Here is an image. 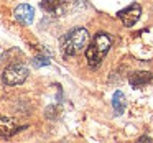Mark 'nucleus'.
<instances>
[{"instance_id":"nucleus-5","label":"nucleus","mask_w":153,"mask_h":143,"mask_svg":"<svg viewBox=\"0 0 153 143\" xmlns=\"http://www.w3.org/2000/svg\"><path fill=\"white\" fill-rule=\"evenodd\" d=\"M140 15H142V7L138 4H132L130 7L119 12V18L125 27H133L140 20Z\"/></svg>"},{"instance_id":"nucleus-7","label":"nucleus","mask_w":153,"mask_h":143,"mask_svg":"<svg viewBox=\"0 0 153 143\" xmlns=\"http://www.w3.org/2000/svg\"><path fill=\"white\" fill-rule=\"evenodd\" d=\"M17 132H20V127L17 125V122L13 119L0 115V136L8 138V136L15 135Z\"/></svg>"},{"instance_id":"nucleus-6","label":"nucleus","mask_w":153,"mask_h":143,"mask_svg":"<svg viewBox=\"0 0 153 143\" xmlns=\"http://www.w3.org/2000/svg\"><path fill=\"white\" fill-rule=\"evenodd\" d=\"M13 17H15V20H17L18 23L30 25L31 21H33V18H35V10H33V7H30L28 4H22L13 10Z\"/></svg>"},{"instance_id":"nucleus-1","label":"nucleus","mask_w":153,"mask_h":143,"mask_svg":"<svg viewBox=\"0 0 153 143\" xmlns=\"http://www.w3.org/2000/svg\"><path fill=\"white\" fill-rule=\"evenodd\" d=\"M89 43V31L86 28H74V30L68 31L66 35H63L59 41L61 51L64 56H74L79 51H82Z\"/></svg>"},{"instance_id":"nucleus-3","label":"nucleus","mask_w":153,"mask_h":143,"mask_svg":"<svg viewBox=\"0 0 153 143\" xmlns=\"http://www.w3.org/2000/svg\"><path fill=\"white\" fill-rule=\"evenodd\" d=\"M27 77H28V69L23 64L18 63H13L8 67H5L4 74H2L4 84H7V86H20L27 81Z\"/></svg>"},{"instance_id":"nucleus-4","label":"nucleus","mask_w":153,"mask_h":143,"mask_svg":"<svg viewBox=\"0 0 153 143\" xmlns=\"http://www.w3.org/2000/svg\"><path fill=\"white\" fill-rule=\"evenodd\" d=\"M77 0H41V7L51 15H63L76 5Z\"/></svg>"},{"instance_id":"nucleus-2","label":"nucleus","mask_w":153,"mask_h":143,"mask_svg":"<svg viewBox=\"0 0 153 143\" xmlns=\"http://www.w3.org/2000/svg\"><path fill=\"white\" fill-rule=\"evenodd\" d=\"M110 46H112V38L107 33H97L86 50L87 64L91 67H97L100 64V61L105 58V54L109 53Z\"/></svg>"},{"instance_id":"nucleus-9","label":"nucleus","mask_w":153,"mask_h":143,"mask_svg":"<svg viewBox=\"0 0 153 143\" xmlns=\"http://www.w3.org/2000/svg\"><path fill=\"white\" fill-rule=\"evenodd\" d=\"M112 105H114V110H115L117 115H122L123 110H125V107H127V99H125V96H123V92L117 90V92L114 94Z\"/></svg>"},{"instance_id":"nucleus-10","label":"nucleus","mask_w":153,"mask_h":143,"mask_svg":"<svg viewBox=\"0 0 153 143\" xmlns=\"http://www.w3.org/2000/svg\"><path fill=\"white\" fill-rule=\"evenodd\" d=\"M33 64L36 67H41V66L50 64V59H48V58H45V56H36V58H33Z\"/></svg>"},{"instance_id":"nucleus-8","label":"nucleus","mask_w":153,"mask_h":143,"mask_svg":"<svg viewBox=\"0 0 153 143\" xmlns=\"http://www.w3.org/2000/svg\"><path fill=\"white\" fill-rule=\"evenodd\" d=\"M152 79H153L152 73H148V71H138V73L130 76L128 82L133 89H138V87H143V86H146V84H150Z\"/></svg>"}]
</instances>
